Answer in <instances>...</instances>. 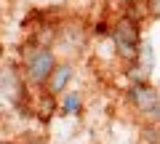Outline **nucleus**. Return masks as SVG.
<instances>
[{"mask_svg":"<svg viewBox=\"0 0 160 144\" xmlns=\"http://www.w3.org/2000/svg\"><path fill=\"white\" fill-rule=\"evenodd\" d=\"M53 93H43V99H40V107H38V115L43 117V120H48L51 117V112H53V107H56V102H53Z\"/></svg>","mask_w":160,"mask_h":144,"instance_id":"nucleus-6","label":"nucleus"},{"mask_svg":"<svg viewBox=\"0 0 160 144\" xmlns=\"http://www.w3.org/2000/svg\"><path fill=\"white\" fill-rule=\"evenodd\" d=\"M3 144H13V142H3Z\"/></svg>","mask_w":160,"mask_h":144,"instance_id":"nucleus-9","label":"nucleus"},{"mask_svg":"<svg viewBox=\"0 0 160 144\" xmlns=\"http://www.w3.org/2000/svg\"><path fill=\"white\" fill-rule=\"evenodd\" d=\"M22 83L16 80V75H13V69H6L3 72V93H6L11 102H19V96H22Z\"/></svg>","mask_w":160,"mask_h":144,"instance_id":"nucleus-5","label":"nucleus"},{"mask_svg":"<svg viewBox=\"0 0 160 144\" xmlns=\"http://www.w3.org/2000/svg\"><path fill=\"white\" fill-rule=\"evenodd\" d=\"M62 107H64V112H67V115H78L80 107H83V102H80L78 93H67V96H64V102H62Z\"/></svg>","mask_w":160,"mask_h":144,"instance_id":"nucleus-7","label":"nucleus"},{"mask_svg":"<svg viewBox=\"0 0 160 144\" xmlns=\"http://www.w3.org/2000/svg\"><path fill=\"white\" fill-rule=\"evenodd\" d=\"M72 72H75V69L69 67V64H59V67L53 69L51 80H48V93H53V96L64 93L67 86H69V80H72Z\"/></svg>","mask_w":160,"mask_h":144,"instance_id":"nucleus-4","label":"nucleus"},{"mask_svg":"<svg viewBox=\"0 0 160 144\" xmlns=\"http://www.w3.org/2000/svg\"><path fill=\"white\" fill-rule=\"evenodd\" d=\"M112 43L118 53L128 62L139 59V48H142V32H139V22L133 16H120L112 27Z\"/></svg>","mask_w":160,"mask_h":144,"instance_id":"nucleus-1","label":"nucleus"},{"mask_svg":"<svg viewBox=\"0 0 160 144\" xmlns=\"http://www.w3.org/2000/svg\"><path fill=\"white\" fill-rule=\"evenodd\" d=\"M123 3H128V6H133V3H139V0H123Z\"/></svg>","mask_w":160,"mask_h":144,"instance_id":"nucleus-8","label":"nucleus"},{"mask_svg":"<svg viewBox=\"0 0 160 144\" xmlns=\"http://www.w3.org/2000/svg\"><path fill=\"white\" fill-rule=\"evenodd\" d=\"M56 67H59L56 56H53L48 48H35L27 56V77H29V83H35V86H48V80H51V75H53Z\"/></svg>","mask_w":160,"mask_h":144,"instance_id":"nucleus-2","label":"nucleus"},{"mask_svg":"<svg viewBox=\"0 0 160 144\" xmlns=\"http://www.w3.org/2000/svg\"><path fill=\"white\" fill-rule=\"evenodd\" d=\"M128 99H131V104L142 112V115L155 117V112H160V91L152 88L147 80L144 83H133L131 91H128Z\"/></svg>","mask_w":160,"mask_h":144,"instance_id":"nucleus-3","label":"nucleus"}]
</instances>
